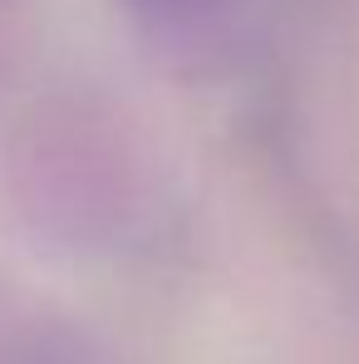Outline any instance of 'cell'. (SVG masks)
<instances>
[]
</instances>
